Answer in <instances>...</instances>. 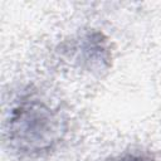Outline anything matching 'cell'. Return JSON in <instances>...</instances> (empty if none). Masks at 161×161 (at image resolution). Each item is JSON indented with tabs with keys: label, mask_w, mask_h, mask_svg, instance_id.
Here are the masks:
<instances>
[{
	"label": "cell",
	"mask_w": 161,
	"mask_h": 161,
	"mask_svg": "<svg viewBox=\"0 0 161 161\" xmlns=\"http://www.w3.org/2000/svg\"><path fill=\"white\" fill-rule=\"evenodd\" d=\"M65 130L67 123L59 109L35 93H25L10 108L5 136L15 152L42 156L55 148Z\"/></svg>",
	"instance_id": "6da1fadb"
},
{
	"label": "cell",
	"mask_w": 161,
	"mask_h": 161,
	"mask_svg": "<svg viewBox=\"0 0 161 161\" xmlns=\"http://www.w3.org/2000/svg\"><path fill=\"white\" fill-rule=\"evenodd\" d=\"M107 161H158V160L145 153H123L119 156H114Z\"/></svg>",
	"instance_id": "7a4b0ae2"
}]
</instances>
